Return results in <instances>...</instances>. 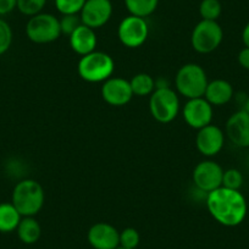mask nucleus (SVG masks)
<instances>
[{"mask_svg": "<svg viewBox=\"0 0 249 249\" xmlns=\"http://www.w3.org/2000/svg\"><path fill=\"white\" fill-rule=\"evenodd\" d=\"M226 136L236 147L249 148V115L244 110L233 112L225 126Z\"/></svg>", "mask_w": 249, "mask_h": 249, "instance_id": "nucleus-15", "label": "nucleus"}, {"mask_svg": "<svg viewBox=\"0 0 249 249\" xmlns=\"http://www.w3.org/2000/svg\"><path fill=\"white\" fill-rule=\"evenodd\" d=\"M222 176H224L222 167L213 160L198 162L192 175L196 187L207 195L222 187Z\"/></svg>", "mask_w": 249, "mask_h": 249, "instance_id": "nucleus-9", "label": "nucleus"}, {"mask_svg": "<svg viewBox=\"0 0 249 249\" xmlns=\"http://www.w3.org/2000/svg\"><path fill=\"white\" fill-rule=\"evenodd\" d=\"M60 28H61V35H66L70 37L73 31L77 30L82 25L80 14L77 15H62L60 18Z\"/></svg>", "mask_w": 249, "mask_h": 249, "instance_id": "nucleus-28", "label": "nucleus"}, {"mask_svg": "<svg viewBox=\"0 0 249 249\" xmlns=\"http://www.w3.org/2000/svg\"><path fill=\"white\" fill-rule=\"evenodd\" d=\"M69 38H70L71 49L81 56H85V55L94 52L98 43L95 30L83 25V23L77 30L73 31V33Z\"/></svg>", "mask_w": 249, "mask_h": 249, "instance_id": "nucleus-16", "label": "nucleus"}, {"mask_svg": "<svg viewBox=\"0 0 249 249\" xmlns=\"http://www.w3.org/2000/svg\"><path fill=\"white\" fill-rule=\"evenodd\" d=\"M18 9V0H0V16H5Z\"/></svg>", "mask_w": 249, "mask_h": 249, "instance_id": "nucleus-29", "label": "nucleus"}, {"mask_svg": "<svg viewBox=\"0 0 249 249\" xmlns=\"http://www.w3.org/2000/svg\"><path fill=\"white\" fill-rule=\"evenodd\" d=\"M116 249H127V248H122V247H119V248H116Z\"/></svg>", "mask_w": 249, "mask_h": 249, "instance_id": "nucleus-33", "label": "nucleus"}, {"mask_svg": "<svg viewBox=\"0 0 249 249\" xmlns=\"http://www.w3.org/2000/svg\"><path fill=\"white\" fill-rule=\"evenodd\" d=\"M48 0H18V10L25 16H32L40 14Z\"/></svg>", "mask_w": 249, "mask_h": 249, "instance_id": "nucleus-23", "label": "nucleus"}, {"mask_svg": "<svg viewBox=\"0 0 249 249\" xmlns=\"http://www.w3.org/2000/svg\"><path fill=\"white\" fill-rule=\"evenodd\" d=\"M26 36L36 44L55 42L61 36L60 21L53 14L40 13L32 16L26 25Z\"/></svg>", "mask_w": 249, "mask_h": 249, "instance_id": "nucleus-6", "label": "nucleus"}, {"mask_svg": "<svg viewBox=\"0 0 249 249\" xmlns=\"http://www.w3.org/2000/svg\"><path fill=\"white\" fill-rule=\"evenodd\" d=\"M149 111L155 121L170 124L179 112V98L170 87L155 88L149 98Z\"/></svg>", "mask_w": 249, "mask_h": 249, "instance_id": "nucleus-5", "label": "nucleus"}, {"mask_svg": "<svg viewBox=\"0 0 249 249\" xmlns=\"http://www.w3.org/2000/svg\"><path fill=\"white\" fill-rule=\"evenodd\" d=\"M242 110H244V111L247 112V114L249 115V97L247 98L246 100H244V103H243V109Z\"/></svg>", "mask_w": 249, "mask_h": 249, "instance_id": "nucleus-32", "label": "nucleus"}, {"mask_svg": "<svg viewBox=\"0 0 249 249\" xmlns=\"http://www.w3.org/2000/svg\"><path fill=\"white\" fill-rule=\"evenodd\" d=\"M224 39V31L217 21L202 20L193 28L191 43L199 54H209L220 47Z\"/></svg>", "mask_w": 249, "mask_h": 249, "instance_id": "nucleus-7", "label": "nucleus"}, {"mask_svg": "<svg viewBox=\"0 0 249 249\" xmlns=\"http://www.w3.org/2000/svg\"><path fill=\"white\" fill-rule=\"evenodd\" d=\"M207 207L215 221L226 227H234L244 221L248 205L239 191L220 187L208 193Z\"/></svg>", "mask_w": 249, "mask_h": 249, "instance_id": "nucleus-1", "label": "nucleus"}, {"mask_svg": "<svg viewBox=\"0 0 249 249\" xmlns=\"http://www.w3.org/2000/svg\"><path fill=\"white\" fill-rule=\"evenodd\" d=\"M141 236L133 227H127L120 232V247L127 249H137L140 246Z\"/></svg>", "mask_w": 249, "mask_h": 249, "instance_id": "nucleus-26", "label": "nucleus"}, {"mask_svg": "<svg viewBox=\"0 0 249 249\" xmlns=\"http://www.w3.org/2000/svg\"><path fill=\"white\" fill-rule=\"evenodd\" d=\"M115 62L109 54L104 52H94L81 56L77 65V72L82 80L89 83L105 82L112 76Z\"/></svg>", "mask_w": 249, "mask_h": 249, "instance_id": "nucleus-3", "label": "nucleus"}, {"mask_svg": "<svg viewBox=\"0 0 249 249\" xmlns=\"http://www.w3.org/2000/svg\"><path fill=\"white\" fill-rule=\"evenodd\" d=\"M222 13L220 0H202L199 4V15L202 20L217 21Z\"/></svg>", "mask_w": 249, "mask_h": 249, "instance_id": "nucleus-22", "label": "nucleus"}, {"mask_svg": "<svg viewBox=\"0 0 249 249\" xmlns=\"http://www.w3.org/2000/svg\"><path fill=\"white\" fill-rule=\"evenodd\" d=\"M87 239L94 249H116L120 247V232L107 222L92 225L88 230Z\"/></svg>", "mask_w": 249, "mask_h": 249, "instance_id": "nucleus-14", "label": "nucleus"}, {"mask_svg": "<svg viewBox=\"0 0 249 249\" xmlns=\"http://www.w3.org/2000/svg\"><path fill=\"white\" fill-rule=\"evenodd\" d=\"M44 200V190L42 184L36 179H21L14 187L11 203L21 216H36L42 210Z\"/></svg>", "mask_w": 249, "mask_h": 249, "instance_id": "nucleus-2", "label": "nucleus"}, {"mask_svg": "<svg viewBox=\"0 0 249 249\" xmlns=\"http://www.w3.org/2000/svg\"><path fill=\"white\" fill-rule=\"evenodd\" d=\"M54 3L61 15H77L82 10L86 0H54Z\"/></svg>", "mask_w": 249, "mask_h": 249, "instance_id": "nucleus-24", "label": "nucleus"}, {"mask_svg": "<svg viewBox=\"0 0 249 249\" xmlns=\"http://www.w3.org/2000/svg\"><path fill=\"white\" fill-rule=\"evenodd\" d=\"M149 36V27L145 18H138L135 15H128L120 22L117 27V37L122 45L126 48L142 47L148 39Z\"/></svg>", "mask_w": 249, "mask_h": 249, "instance_id": "nucleus-8", "label": "nucleus"}, {"mask_svg": "<svg viewBox=\"0 0 249 249\" xmlns=\"http://www.w3.org/2000/svg\"><path fill=\"white\" fill-rule=\"evenodd\" d=\"M213 116V105L204 97L188 99L183 107L184 121L195 130H200L212 124Z\"/></svg>", "mask_w": 249, "mask_h": 249, "instance_id": "nucleus-10", "label": "nucleus"}, {"mask_svg": "<svg viewBox=\"0 0 249 249\" xmlns=\"http://www.w3.org/2000/svg\"><path fill=\"white\" fill-rule=\"evenodd\" d=\"M238 64L246 70H249V48L244 47L241 52L238 53Z\"/></svg>", "mask_w": 249, "mask_h": 249, "instance_id": "nucleus-30", "label": "nucleus"}, {"mask_svg": "<svg viewBox=\"0 0 249 249\" xmlns=\"http://www.w3.org/2000/svg\"><path fill=\"white\" fill-rule=\"evenodd\" d=\"M225 144V133L215 124H208L198 130L196 147L198 152L207 158L215 157L222 150Z\"/></svg>", "mask_w": 249, "mask_h": 249, "instance_id": "nucleus-13", "label": "nucleus"}, {"mask_svg": "<svg viewBox=\"0 0 249 249\" xmlns=\"http://www.w3.org/2000/svg\"><path fill=\"white\" fill-rule=\"evenodd\" d=\"M208 83L209 81L204 69L195 62L181 66L175 77L177 92L187 99L204 97Z\"/></svg>", "mask_w": 249, "mask_h": 249, "instance_id": "nucleus-4", "label": "nucleus"}, {"mask_svg": "<svg viewBox=\"0 0 249 249\" xmlns=\"http://www.w3.org/2000/svg\"><path fill=\"white\" fill-rule=\"evenodd\" d=\"M16 232L22 243L35 244L42 236V227L35 216H22Z\"/></svg>", "mask_w": 249, "mask_h": 249, "instance_id": "nucleus-18", "label": "nucleus"}, {"mask_svg": "<svg viewBox=\"0 0 249 249\" xmlns=\"http://www.w3.org/2000/svg\"><path fill=\"white\" fill-rule=\"evenodd\" d=\"M204 98L213 107H222L233 98V87L229 81L217 78L208 83Z\"/></svg>", "mask_w": 249, "mask_h": 249, "instance_id": "nucleus-17", "label": "nucleus"}, {"mask_svg": "<svg viewBox=\"0 0 249 249\" xmlns=\"http://www.w3.org/2000/svg\"><path fill=\"white\" fill-rule=\"evenodd\" d=\"M242 42H243L244 47L249 48V22L244 26L243 31H242Z\"/></svg>", "mask_w": 249, "mask_h": 249, "instance_id": "nucleus-31", "label": "nucleus"}, {"mask_svg": "<svg viewBox=\"0 0 249 249\" xmlns=\"http://www.w3.org/2000/svg\"><path fill=\"white\" fill-rule=\"evenodd\" d=\"M100 93L104 102L112 107H124L128 104L133 97L130 81L121 77H110L103 82Z\"/></svg>", "mask_w": 249, "mask_h": 249, "instance_id": "nucleus-12", "label": "nucleus"}, {"mask_svg": "<svg viewBox=\"0 0 249 249\" xmlns=\"http://www.w3.org/2000/svg\"><path fill=\"white\" fill-rule=\"evenodd\" d=\"M21 216L13 203H0V232L9 233L16 231L20 224Z\"/></svg>", "mask_w": 249, "mask_h": 249, "instance_id": "nucleus-19", "label": "nucleus"}, {"mask_svg": "<svg viewBox=\"0 0 249 249\" xmlns=\"http://www.w3.org/2000/svg\"><path fill=\"white\" fill-rule=\"evenodd\" d=\"M124 1L130 15L143 18L152 15L157 10L159 4V0H124Z\"/></svg>", "mask_w": 249, "mask_h": 249, "instance_id": "nucleus-21", "label": "nucleus"}, {"mask_svg": "<svg viewBox=\"0 0 249 249\" xmlns=\"http://www.w3.org/2000/svg\"><path fill=\"white\" fill-rule=\"evenodd\" d=\"M133 95L137 97H147L155 90V80L149 73H137L130 80Z\"/></svg>", "mask_w": 249, "mask_h": 249, "instance_id": "nucleus-20", "label": "nucleus"}, {"mask_svg": "<svg viewBox=\"0 0 249 249\" xmlns=\"http://www.w3.org/2000/svg\"><path fill=\"white\" fill-rule=\"evenodd\" d=\"M13 30L5 20L0 18V55L5 54L13 44Z\"/></svg>", "mask_w": 249, "mask_h": 249, "instance_id": "nucleus-27", "label": "nucleus"}, {"mask_svg": "<svg viewBox=\"0 0 249 249\" xmlns=\"http://www.w3.org/2000/svg\"><path fill=\"white\" fill-rule=\"evenodd\" d=\"M243 184V175L237 169L224 170V176H222V187L229 188V190L239 191V188Z\"/></svg>", "mask_w": 249, "mask_h": 249, "instance_id": "nucleus-25", "label": "nucleus"}, {"mask_svg": "<svg viewBox=\"0 0 249 249\" xmlns=\"http://www.w3.org/2000/svg\"><path fill=\"white\" fill-rule=\"evenodd\" d=\"M112 15L110 0H86L80 16L83 25L97 30L109 22Z\"/></svg>", "mask_w": 249, "mask_h": 249, "instance_id": "nucleus-11", "label": "nucleus"}]
</instances>
